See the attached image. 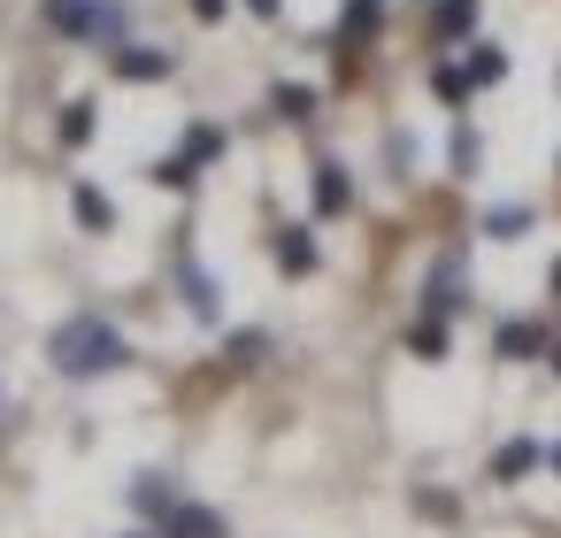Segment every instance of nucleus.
<instances>
[{
  "label": "nucleus",
  "mask_w": 561,
  "mask_h": 538,
  "mask_svg": "<svg viewBox=\"0 0 561 538\" xmlns=\"http://www.w3.org/2000/svg\"><path fill=\"white\" fill-rule=\"evenodd\" d=\"M47 354H55V369H62V377H108V369H124V362H131L124 331H116V323H101V316H70V323L47 339Z\"/></svg>",
  "instance_id": "f257e3e1"
},
{
  "label": "nucleus",
  "mask_w": 561,
  "mask_h": 538,
  "mask_svg": "<svg viewBox=\"0 0 561 538\" xmlns=\"http://www.w3.org/2000/svg\"><path fill=\"white\" fill-rule=\"evenodd\" d=\"M47 24L62 39H101V0H47Z\"/></svg>",
  "instance_id": "f03ea898"
},
{
  "label": "nucleus",
  "mask_w": 561,
  "mask_h": 538,
  "mask_svg": "<svg viewBox=\"0 0 561 538\" xmlns=\"http://www.w3.org/2000/svg\"><path fill=\"white\" fill-rule=\"evenodd\" d=\"M108 62H116V78H131V85H154V78H170V70H178L162 47H116Z\"/></svg>",
  "instance_id": "7ed1b4c3"
},
{
  "label": "nucleus",
  "mask_w": 561,
  "mask_h": 538,
  "mask_svg": "<svg viewBox=\"0 0 561 538\" xmlns=\"http://www.w3.org/2000/svg\"><path fill=\"white\" fill-rule=\"evenodd\" d=\"M162 538H224V515H216V507H193V500H178V507L162 515Z\"/></svg>",
  "instance_id": "20e7f679"
},
{
  "label": "nucleus",
  "mask_w": 561,
  "mask_h": 538,
  "mask_svg": "<svg viewBox=\"0 0 561 538\" xmlns=\"http://www.w3.org/2000/svg\"><path fill=\"white\" fill-rule=\"evenodd\" d=\"M277 270H285V277H308V270H316V231H308V224H285V231H277Z\"/></svg>",
  "instance_id": "39448f33"
},
{
  "label": "nucleus",
  "mask_w": 561,
  "mask_h": 538,
  "mask_svg": "<svg viewBox=\"0 0 561 538\" xmlns=\"http://www.w3.org/2000/svg\"><path fill=\"white\" fill-rule=\"evenodd\" d=\"M538 461H546V446H538V438H507V446L492 454V484H515V477H530Z\"/></svg>",
  "instance_id": "423d86ee"
},
{
  "label": "nucleus",
  "mask_w": 561,
  "mask_h": 538,
  "mask_svg": "<svg viewBox=\"0 0 561 538\" xmlns=\"http://www.w3.org/2000/svg\"><path fill=\"white\" fill-rule=\"evenodd\" d=\"M346 208H354V178L339 162H323L316 170V216H346Z\"/></svg>",
  "instance_id": "0eeeda50"
},
{
  "label": "nucleus",
  "mask_w": 561,
  "mask_h": 538,
  "mask_svg": "<svg viewBox=\"0 0 561 538\" xmlns=\"http://www.w3.org/2000/svg\"><path fill=\"white\" fill-rule=\"evenodd\" d=\"M461 70H469V85H500V78H507V55H500V47H492V39H477V47H469V62H461Z\"/></svg>",
  "instance_id": "6e6552de"
},
{
  "label": "nucleus",
  "mask_w": 561,
  "mask_h": 538,
  "mask_svg": "<svg viewBox=\"0 0 561 538\" xmlns=\"http://www.w3.org/2000/svg\"><path fill=\"white\" fill-rule=\"evenodd\" d=\"M70 208H78V224H85V231H108V224H116V208H108V193H101V185H78V193H70Z\"/></svg>",
  "instance_id": "1a4fd4ad"
},
{
  "label": "nucleus",
  "mask_w": 561,
  "mask_h": 538,
  "mask_svg": "<svg viewBox=\"0 0 561 538\" xmlns=\"http://www.w3.org/2000/svg\"><path fill=\"white\" fill-rule=\"evenodd\" d=\"M469 24H477V0H438V9H431V32L438 39H461Z\"/></svg>",
  "instance_id": "9d476101"
},
{
  "label": "nucleus",
  "mask_w": 561,
  "mask_h": 538,
  "mask_svg": "<svg viewBox=\"0 0 561 538\" xmlns=\"http://www.w3.org/2000/svg\"><path fill=\"white\" fill-rule=\"evenodd\" d=\"M178 277H185V300H193V316H216V285L193 270V254H185V247H178Z\"/></svg>",
  "instance_id": "9b49d317"
},
{
  "label": "nucleus",
  "mask_w": 561,
  "mask_h": 538,
  "mask_svg": "<svg viewBox=\"0 0 561 538\" xmlns=\"http://www.w3.org/2000/svg\"><path fill=\"white\" fill-rule=\"evenodd\" d=\"M270 108H277L285 124H308V116H316V93H308V85H277V93H270Z\"/></svg>",
  "instance_id": "f8f14e48"
},
{
  "label": "nucleus",
  "mask_w": 561,
  "mask_h": 538,
  "mask_svg": "<svg viewBox=\"0 0 561 538\" xmlns=\"http://www.w3.org/2000/svg\"><path fill=\"white\" fill-rule=\"evenodd\" d=\"M193 178H201L193 154H162V162H154V185H170V193H193Z\"/></svg>",
  "instance_id": "ddd939ff"
},
{
  "label": "nucleus",
  "mask_w": 561,
  "mask_h": 538,
  "mask_svg": "<svg viewBox=\"0 0 561 538\" xmlns=\"http://www.w3.org/2000/svg\"><path fill=\"white\" fill-rule=\"evenodd\" d=\"M408 346H415L423 362H438V354H446V316H415V331H408Z\"/></svg>",
  "instance_id": "4468645a"
},
{
  "label": "nucleus",
  "mask_w": 561,
  "mask_h": 538,
  "mask_svg": "<svg viewBox=\"0 0 561 538\" xmlns=\"http://www.w3.org/2000/svg\"><path fill=\"white\" fill-rule=\"evenodd\" d=\"M377 9H385V0H346V16H339V39H369V32H377Z\"/></svg>",
  "instance_id": "2eb2a0df"
},
{
  "label": "nucleus",
  "mask_w": 561,
  "mask_h": 538,
  "mask_svg": "<svg viewBox=\"0 0 561 538\" xmlns=\"http://www.w3.org/2000/svg\"><path fill=\"white\" fill-rule=\"evenodd\" d=\"M431 93H438V101H454V108H461V101H469V93H477V85H469V70H454V62H438V70H431Z\"/></svg>",
  "instance_id": "dca6fc26"
},
{
  "label": "nucleus",
  "mask_w": 561,
  "mask_h": 538,
  "mask_svg": "<svg viewBox=\"0 0 561 538\" xmlns=\"http://www.w3.org/2000/svg\"><path fill=\"white\" fill-rule=\"evenodd\" d=\"M546 339H538V323H500V354L507 362H523V354H538Z\"/></svg>",
  "instance_id": "f3484780"
},
{
  "label": "nucleus",
  "mask_w": 561,
  "mask_h": 538,
  "mask_svg": "<svg viewBox=\"0 0 561 538\" xmlns=\"http://www.w3.org/2000/svg\"><path fill=\"white\" fill-rule=\"evenodd\" d=\"M93 139V101H70L62 108V147H85Z\"/></svg>",
  "instance_id": "a211bd4d"
},
{
  "label": "nucleus",
  "mask_w": 561,
  "mask_h": 538,
  "mask_svg": "<svg viewBox=\"0 0 561 538\" xmlns=\"http://www.w3.org/2000/svg\"><path fill=\"white\" fill-rule=\"evenodd\" d=\"M178 154H193V162H216V154H224V131H216V124H193Z\"/></svg>",
  "instance_id": "6ab92c4d"
},
{
  "label": "nucleus",
  "mask_w": 561,
  "mask_h": 538,
  "mask_svg": "<svg viewBox=\"0 0 561 538\" xmlns=\"http://www.w3.org/2000/svg\"><path fill=\"white\" fill-rule=\"evenodd\" d=\"M131 500H139V507H147V515H170V507H178V500H170V484H162V477H139V492H131Z\"/></svg>",
  "instance_id": "aec40b11"
},
{
  "label": "nucleus",
  "mask_w": 561,
  "mask_h": 538,
  "mask_svg": "<svg viewBox=\"0 0 561 538\" xmlns=\"http://www.w3.org/2000/svg\"><path fill=\"white\" fill-rule=\"evenodd\" d=\"M523 224H530V208H492V216H484V231H492V239H515Z\"/></svg>",
  "instance_id": "412c9836"
},
{
  "label": "nucleus",
  "mask_w": 561,
  "mask_h": 538,
  "mask_svg": "<svg viewBox=\"0 0 561 538\" xmlns=\"http://www.w3.org/2000/svg\"><path fill=\"white\" fill-rule=\"evenodd\" d=\"M454 170H461V178H469V170H477V131H469V124H461V131H454Z\"/></svg>",
  "instance_id": "4be33fe9"
},
{
  "label": "nucleus",
  "mask_w": 561,
  "mask_h": 538,
  "mask_svg": "<svg viewBox=\"0 0 561 538\" xmlns=\"http://www.w3.org/2000/svg\"><path fill=\"white\" fill-rule=\"evenodd\" d=\"M254 354H262V331H239V339H231V362H239V369H247V362H254Z\"/></svg>",
  "instance_id": "5701e85b"
},
{
  "label": "nucleus",
  "mask_w": 561,
  "mask_h": 538,
  "mask_svg": "<svg viewBox=\"0 0 561 538\" xmlns=\"http://www.w3.org/2000/svg\"><path fill=\"white\" fill-rule=\"evenodd\" d=\"M224 9H231V0H193V16H201V24H216Z\"/></svg>",
  "instance_id": "b1692460"
},
{
  "label": "nucleus",
  "mask_w": 561,
  "mask_h": 538,
  "mask_svg": "<svg viewBox=\"0 0 561 538\" xmlns=\"http://www.w3.org/2000/svg\"><path fill=\"white\" fill-rule=\"evenodd\" d=\"M247 9H254V16H277V9H285V0H247Z\"/></svg>",
  "instance_id": "393cba45"
},
{
  "label": "nucleus",
  "mask_w": 561,
  "mask_h": 538,
  "mask_svg": "<svg viewBox=\"0 0 561 538\" xmlns=\"http://www.w3.org/2000/svg\"><path fill=\"white\" fill-rule=\"evenodd\" d=\"M546 461H553V469H561V446H546Z\"/></svg>",
  "instance_id": "a878e982"
},
{
  "label": "nucleus",
  "mask_w": 561,
  "mask_h": 538,
  "mask_svg": "<svg viewBox=\"0 0 561 538\" xmlns=\"http://www.w3.org/2000/svg\"><path fill=\"white\" fill-rule=\"evenodd\" d=\"M553 362H561V354H553Z\"/></svg>",
  "instance_id": "bb28decb"
}]
</instances>
